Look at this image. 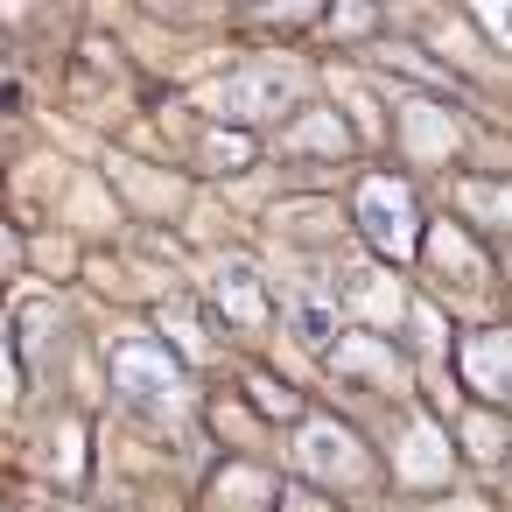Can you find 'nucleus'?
Here are the masks:
<instances>
[{"instance_id": "1", "label": "nucleus", "mask_w": 512, "mask_h": 512, "mask_svg": "<svg viewBox=\"0 0 512 512\" xmlns=\"http://www.w3.org/2000/svg\"><path fill=\"white\" fill-rule=\"evenodd\" d=\"M358 225H365V239H372L386 260H407V253H414V225H421L414 190H407L400 176H365V183H358Z\"/></svg>"}, {"instance_id": "2", "label": "nucleus", "mask_w": 512, "mask_h": 512, "mask_svg": "<svg viewBox=\"0 0 512 512\" xmlns=\"http://www.w3.org/2000/svg\"><path fill=\"white\" fill-rule=\"evenodd\" d=\"M113 386H120L127 400H141V407H176L183 372H176V358H169L155 337H127V344L113 351Z\"/></svg>"}, {"instance_id": "3", "label": "nucleus", "mask_w": 512, "mask_h": 512, "mask_svg": "<svg viewBox=\"0 0 512 512\" xmlns=\"http://www.w3.org/2000/svg\"><path fill=\"white\" fill-rule=\"evenodd\" d=\"M456 372L477 400H512V330H477L456 351Z\"/></svg>"}, {"instance_id": "4", "label": "nucleus", "mask_w": 512, "mask_h": 512, "mask_svg": "<svg viewBox=\"0 0 512 512\" xmlns=\"http://www.w3.org/2000/svg\"><path fill=\"white\" fill-rule=\"evenodd\" d=\"M302 470H316V477H337V484H358V477L372 470V456L358 449V435H351V428H337V421H316V428L302 435Z\"/></svg>"}, {"instance_id": "5", "label": "nucleus", "mask_w": 512, "mask_h": 512, "mask_svg": "<svg viewBox=\"0 0 512 512\" xmlns=\"http://www.w3.org/2000/svg\"><path fill=\"white\" fill-rule=\"evenodd\" d=\"M295 99V78L288 71H246V78H225L218 92H211V106L225 113V120H260V113H274V106H288Z\"/></svg>"}, {"instance_id": "6", "label": "nucleus", "mask_w": 512, "mask_h": 512, "mask_svg": "<svg viewBox=\"0 0 512 512\" xmlns=\"http://www.w3.org/2000/svg\"><path fill=\"white\" fill-rule=\"evenodd\" d=\"M218 309H225L232 323H246V330L267 323V288H260V274H253L246 260H225V267H218Z\"/></svg>"}, {"instance_id": "7", "label": "nucleus", "mask_w": 512, "mask_h": 512, "mask_svg": "<svg viewBox=\"0 0 512 512\" xmlns=\"http://www.w3.org/2000/svg\"><path fill=\"white\" fill-rule=\"evenodd\" d=\"M435 260H442L449 274H463L470 288H484V274H491V267H484V253H477V246H470L456 225H442V232H435Z\"/></svg>"}, {"instance_id": "8", "label": "nucleus", "mask_w": 512, "mask_h": 512, "mask_svg": "<svg viewBox=\"0 0 512 512\" xmlns=\"http://www.w3.org/2000/svg\"><path fill=\"white\" fill-rule=\"evenodd\" d=\"M253 393H260V407H267V414H281V421H288V414H302V400H295L281 379H260V372H253Z\"/></svg>"}, {"instance_id": "9", "label": "nucleus", "mask_w": 512, "mask_h": 512, "mask_svg": "<svg viewBox=\"0 0 512 512\" xmlns=\"http://www.w3.org/2000/svg\"><path fill=\"white\" fill-rule=\"evenodd\" d=\"M15 393H22V372H15L8 344H0V407H15Z\"/></svg>"}, {"instance_id": "10", "label": "nucleus", "mask_w": 512, "mask_h": 512, "mask_svg": "<svg viewBox=\"0 0 512 512\" xmlns=\"http://www.w3.org/2000/svg\"><path fill=\"white\" fill-rule=\"evenodd\" d=\"M484 22H491V29H498V36H512V15H484Z\"/></svg>"}, {"instance_id": "11", "label": "nucleus", "mask_w": 512, "mask_h": 512, "mask_svg": "<svg viewBox=\"0 0 512 512\" xmlns=\"http://www.w3.org/2000/svg\"><path fill=\"white\" fill-rule=\"evenodd\" d=\"M8 253H15V239H8V232H0V260H8Z\"/></svg>"}]
</instances>
